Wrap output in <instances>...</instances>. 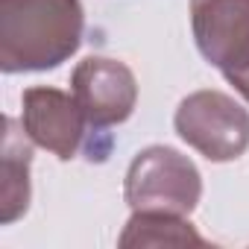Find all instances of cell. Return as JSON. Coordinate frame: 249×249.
I'll use <instances>...</instances> for the list:
<instances>
[{
    "instance_id": "5",
    "label": "cell",
    "mask_w": 249,
    "mask_h": 249,
    "mask_svg": "<svg viewBox=\"0 0 249 249\" xmlns=\"http://www.w3.org/2000/svg\"><path fill=\"white\" fill-rule=\"evenodd\" d=\"M27 123L33 135L68 159L79 141V111L59 91H30L27 94Z\"/></svg>"
},
{
    "instance_id": "4",
    "label": "cell",
    "mask_w": 249,
    "mask_h": 249,
    "mask_svg": "<svg viewBox=\"0 0 249 249\" xmlns=\"http://www.w3.org/2000/svg\"><path fill=\"white\" fill-rule=\"evenodd\" d=\"M76 94L85 114L94 123H114L123 120L135 100L132 73L108 59H88L76 71Z\"/></svg>"
},
{
    "instance_id": "3",
    "label": "cell",
    "mask_w": 249,
    "mask_h": 249,
    "mask_svg": "<svg viewBox=\"0 0 249 249\" xmlns=\"http://www.w3.org/2000/svg\"><path fill=\"white\" fill-rule=\"evenodd\" d=\"M176 126L208 159H234L249 141V117L223 94H194L182 103Z\"/></svg>"
},
{
    "instance_id": "2",
    "label": "cell",
    "mask_w": 249,
    "mask_h": 249,
    "mask_svg": "<svg viewBox=\"0 0 249 249\" xmlns=\"http://www.w3.org/2000/svg\"><path fill=\"white\" fill-rule=\"evenodd\" d=\"M199 50L249 100V0H194Z\"/></svg>"
},
{
    "instance_id": "1",
    "label": "cell",
    "mask_w": 249,
    "mask_h": 249,
    "mask_svg": "<svg viewBox=\"0 0 249 249\" xmlns=\"http://www.w3.org/2000/svg\"><path fill=\"white\" fill-rule=\"evenodd\" d=\"M3 65L53 68L79 41L82 12L76 0H3Z\"/></svg>"
}]
</instances>
